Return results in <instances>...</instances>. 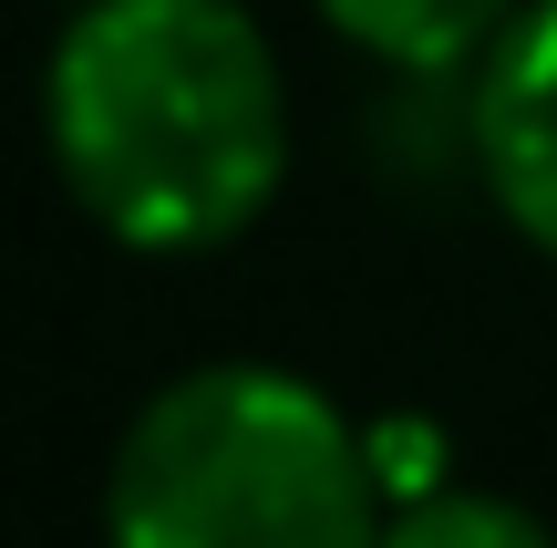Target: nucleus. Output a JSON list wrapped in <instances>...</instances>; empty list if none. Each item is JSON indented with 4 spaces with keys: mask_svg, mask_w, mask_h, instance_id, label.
<instances>
[{
    "mask_svg": "<svg viewBox=\"0 0 557 548\" xmlns=\"http://www.w3.org/2000/svg\"><path fill=\"white\" fill-rule=\"evenodd\" d=\"M41 135L103 239L197 259L269 218L289 176V83L248 0H73Z\"/></svg>",
    "mask_w": 557,
    "mask_h": 548,
    "instance_id": "obj_1",
    "label": "nucleus"
},
{
    "mask_svg": "<svg viewBox=\"0 0 557 548\" xmlns=\"http://www.w3.org/2000/svg\"><path fill=\"white\" fill-rule=\"evenodd\" d=\"M372 425L278 363H197L124 425L103 548H382Z\"/></svg>",
    "mask_w": 557,
    "mask_h": 548,
    "instance_id": "obj_2",
    "label": "nucleus"
},
{
    "mask_svg": "<svg viewBox=\"0 0 557 548\" xmlns=\"http://www.w3.org/2000/svg\"><path fill=\"white\" fill-rule=\"evenodd\" d=\"M465 145H475V176L506 207V228L557 259V0H527L506 41L475 62Z\"/></svg>",
    "mask_w": 557,
    "mask_h": 548,
    "instance_id": "obj_3",
    "label": "nucleus"
},
{
    "mask_svg": "<svg viewBox=\"0 0 557 548\" xmlns=\"http://www.w3.org/2000/svg\"><path fill=\"white\" fill-rule=\"evenodd\" d=\"M310 11L331 21L351 52H372V62H393V73L434 83V73L485 62L527 0H310Z\"/></svg>",
    "mask_w": 557,
    "mask_h": 548,
    "instance_id": "obj_4",
    "label": "nucleus"
},
{
    "mask_svg": "<svg viewBox=\"0 0 557 548\" xmlns=\"http://www.w3.org/2000/svg\"><path fill=\"white\" fill-rule=\"evenodd\" d=\"M382 548H557L517 497H485V487H434V497H403L382 517Z\"/></svg>",
    "mask_w": 557,
    "mask_h": 548,
    "instance_id": "obj_5",
    "label": "nucleus"
}]
</instances>
